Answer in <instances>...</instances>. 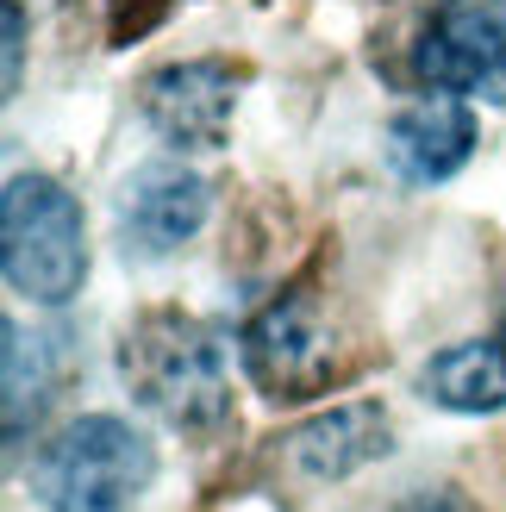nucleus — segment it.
Listing matches in <instances>:
<instances>
[{"instance_id":"obj_9","label":"nucleus","mask_w":506,"mask_h":512,"mask_svg":"<svg viewBox=\"0 0 506 512\" xmlns=\"http://www.w3.org/2000/svg\"><path fill=\"white\" fill-rule=\"evenodd\" d=\"M475 150V113L463 100H419L388 125V163L407 182H444Z\"/></svg>"},{"instance_id":"obj_2","label":"nucleus","mask_w":506,"mask_h":512,"mask_svg":"<svg viewBox=\"0 0 506 512\" xmlns=\"http://www.w3.org/2000/svg\"><path fill=\"white\" fill-rule=\"evenodd\" d=\"M0 263H7V288L38 306H63L82 294L88 232L75 194H63L50 175H13L0 194Z\"/></svg>"},{"instance_id":"obj_10","label":"nucleus","mask_w":506,"mask_h":512,"mask_svg":"<svg viewBox=\"0 0 506 512\" xmlns=\"http://www.w3.org/2000/svg\"><path fill=\"white\" fill-rule=\"evenodd\" d=\"M425 400L450 413H500L506 406V344H450L425 363Z\"/></svg>"},{"instance_id":"obj_7","label":"nucleus","mask_w":506,"mask_h":512,"mask_svg":"<svg viewBox=\"0 0 506 512\" xmlns=\"http://www.w3.org/2000/svg\"><path fill=\"white\" fill-rule=\"evenodd\" d=\"M238 75L225 63H175L144 82V119L175 144V150H219L232 125Z\"/></svg>"},{"instance_id":"obj_1","label":"nucleus","mask_w":506,"mask_h":512,"mask_svg":"<svg viewBox=\"0 0 506 512\" xmlns=\"http://www.w3.org/2000/svg\"><path fill=\"white\" fill-rule=\"evenodd\" d=\"M125 388L138 394L163 425L175 431H213L232 413V381H225V350L207 325L182 313H150L125 331L119 344Z\"/></svg>"},{"instance_id":"obj_11","label":"nucleus","mask_w":506,"mask_h":512,"mask_svg":"<svg viewBox=\"0 0 506 512\" xmlns=\"http://www.w3.org/2000/svg\"><path fill=\"white\" fill-rule=\"evenodd\" d=\"M50 400V369H44V338H25L7 325V444H25V425L44 413Z\"/></svg>"},{"instance_id":"obj_14","label":"nucleus","mask_w":506,"mask_h":512,"mask_svg":"<svg viewBox=\"0 0 506 512\" xmlns=\"http://www.w3.org/2000/svg\"><path fill=\"white\" fill-rule=\"evenodd\" d=\"M400 512H482V506L463 500V494H419L413 506H400Z\"/></svg>"},{"instance_id":"obj_5","label":"nucleus","mask_w":506,"mask_h":512,"mask_svg":"<svg viewBox=\"0 0 506 512\" xmlns=\"http://www.w3.org/2000/svg\"><path fill=\"white\" fill-rule=\"evenodd\" d=\"M244 369L269 400H313V394L332 388L338 350H332V331L319 319V300L300 294V288L269 300L244 331Z\"/></svg>"},{"instance_id":"obj_13","label":"nucleus","mask_w":506,"mask_h":512,"mask_svg":"<svg viewBox=\"0 0 506 512\" xmlns=\"http://www.w3.org/2000/svg\"><path fill=\"white\" fill-rule=\"evenodd\" d=\"M19 75H25V7L7 0V94H19Z\"/></svg>"},{"instance_id":"obj_4","label":"nucleus","mask_w":506,"mask_h":512,"mask_svg":"<svg viewBox=\"0 0 506 512\" xmlns=\"http://www.w3.org/2000/svg\"><path fill=\"white\" fill-rule=\"evenodd\" d=\"M419 82L506 100V0H438L413 44Z\"/></svg>"},{"instance_id":"obj_6","label":"nucleus","mask_w":506,"mask_h":512,"mask_svg":"<svg viewBox=\"0 0 506 512\" xmlns=\"http://www.w3.org/2000/svg\"><path fill=\"white\" fill-rule=\"evenodd\" d=\"M213 207V188L182 163H150L138 169L119 194V238L125 256H169L175 244H188L200 232V219Z\"/></svg>"},{"instance_id":"obj_8","label":"nucleus","mask_w":506,"mask_h":512,"mask_svg":"<svg viewBox=\"0 0 506 512\" xmlns=\"http://www.w3.org/2000/svg\"><path fill=\"white\" fill-rule=\"evenodd\" d=\"M388 431V413L375 400H350V406H332V413L307 419L300 431L282 438V456L294 469H307L313 481H344L350 469L375 463V456H388L394 444Z\"/></svg>"},{"instance_id":"obj_12","label":"nucleus","mask_w":506,"mask_h":512,"mask_svg":"<svg viewBox=\"0 0 506 512\" xmlns=\"http://www.w3.org/2000/svg\"><path fill=\"white\" fill-rule=\"evenodd\" d=\"M169 7H175V0H107V32H113V44L144 38Z\"/></svg>"},{"instance_id":"obj_3","label":"nucleus","mask_w":506,"mask_h":512,"mask_svg":"<svg viewBox=\"0 0 506 512\" xmlns=\"http://www.w3.org/2000/svg\"><path fill=\"white\" fill-rule=\"evenodd\" d=\"M157 475V450L125 419L88 413L63 425L57 444H44L32 488L50 512H125Z\"/></svg>"}]
</instances>
